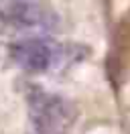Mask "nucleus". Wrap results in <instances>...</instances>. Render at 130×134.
Here are the masks:
<instances>
[{
	"label": "nucleus",
	"instance_id": "obj_3",
	"mask_svg": "<svg viewBox=\"0 0 130 134\" xmlns=\"http://www.w3.org/2000/svg\"><path fill=\"white\" fill-rule=\"evenodd\" d=\"M10 61L18 69L29 73H45L53 67L63 65V59L69 51L63 45L49 39V35L41 37H23L10 45Z\"/></svg>",
	"mask_w": 130,
	"mask_h": 134
},
{
	"label": "nucleus",
	"instance_id": "obj_2",
	"mask_svg": "<svg viewBox=\"0 0 130 134\" xmlns=\"http://www.w3.org/2000/svg\"><path fill=\"white\" fill-rule=\"evenodd\" d=\"M77 118V108L53 92L32 90L29 93V120L35 134H67Z\"/></svg>",
	"mask_w": 130,
	"mask_h": 134
},
{
	"label": "nucleus",
	"instance_id": "obj_1",
	"mask_svg": "<svg viewBox=\"0 0 130 134\" xmlns=\"http://www.w3.org/2000/svg\"><path fill=\"white\" fill-rule=\"evenodd\" d=\"M59 18L49 6L37 0H4L0 2V35L2 37H41L53 33Z\"/></svg>",
	"mask_w": 130,
	"mask_h": 134
}]
</instances>
